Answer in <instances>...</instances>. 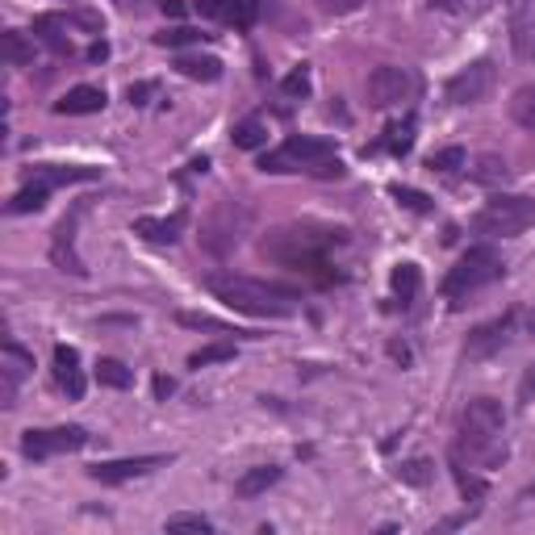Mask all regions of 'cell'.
Here are the masks:
<instances>
[{
  "label": "cell",
  "mask_w": 535,
  "mask_h": 535,
  "mask_svg": "<svg viewBox=\"0 0 535 535\" xmlns=\"http://www.w3.org/2000/svg\"><path fill=\"white\" fill-rule=\"evenodd\" d=\"M206 289L218 297L222 305H231L239 314L251 318H285L297 310V293L280 289V285H268V280L243 276V272H209Z\"/></svg>",
  "instance_id": "obj_1"
},
{
  "label": "cell",
  "mask_w": 535,
  "mask_h": 535,
  "mask_svg": "<svg viewBox=\"0 0 535 535\" xmlns=\"http://www.w3.org/2000/svg\"><path fill=\"white\" fill-rule=\"evenodd\" d=\"M506 410L494 398H473L460 414V448H469V460L481 464H502L506 460Z\"/></svg>",
  "instance_id": "obj_2"
},
{
  "label": "cell",
  "mask_w": 535,
  "mask_h": 535,
  "mask_svg": "<svg viewBox=\"0 0 535 535\" xmlns=\"http://www.w3.org/2000/svg\"><path fill=\"white\" fill-rule=\"evenodd\" d=\"M343 243L339 231H314V226H276L264 239V256L289 268H327V251Z\"/></svg>",
  "instance_id": "obj_3"
},
{
  "label": "cell",
  "mask_w": 535,
  "mask_h": 535,
  "mask_svg": "<svg viewBox=\"0 0 535 535\" xmlns=\"http://www.w3.org/2000/svg\"><path fill=\"white\" fill-rule=\"evenodd\" d=\"M535 222V201L519 193H498L473 214V231L486 239H514Z\"/></svg>",
  "instance_id": "obj_4"
},
{
  "label": "cell",
  "mask_w": 535,
  "mask_h": 535,
  "mask_svg": "<svg viewBox=\"0 0 535 535\" xmlns=\"http://www.w3.org/2000/svg\"><path fill=\"white\" fill-rule=\"evenodd\" d=\"M251 231V209L243 201H218V206L209 209L206 218H201V247H206L209 256H231L234 247L243 243V234Z\"/></svg>",
  "instance_id": "obj_5"
},
{
  "label": "cell",
  "mask_w": 535,
  "mask_h": 535,
  "mask_svg": "<svg viewBox=\"0 0 535 535\" xmlns=\"http://www.w3.org/2000/svg\"><path fill=\"white\" fill-rule=\"evenodd\" d=\"M502 272H506V268H502V256L494 251V247H469V251L460 256V264L452 268L448 280H443V297L460 305L469 293L494 285Z\"/></svg>",
  "instance_id": "obj_6"
},
{
  "label": "cell",
  "mask_w": 535,
  "mask_h": 535,
  "mask_svg": "<svg viewBox=\"0 0 535 535\" xmlns=\"http://www.w3.org/2000/svg\"><path fill=\"white\" fill-rule=\"evenodd\" d=\"M335 159V143L327 138H310V134H293L276 151H268L259 159V171H272V176H285V171H314L318 163Z\"/></svg>",
  "instance_id": "obj_7"
},
{
  "label": "cell",
  "mask_w": 535,
  "mask_h": 535,
  "mask_svg": "<svg viewBox=\"0 0 535 535\" xmlns=\"http://www.w3.org/2000/svg\"><path fill=\"white\" fill-rule=\"evenodd\" d=\"M418 97V75L410 67H377V72L368 75V105L373 110H393V105H410Z\"/></svg>",
  "instance_id": "obj_8"
},
{
  "label": "cell",
  "mask_w": 535,
  "mask_h": 535,
  "mask_svg": "<svg viewBox=\"0 0 535 535\" xmlns=\"http://www.w3.org/2000/svg\"><path fill=\"white\" fill-rule=\"evenodd\" d=\"M494 80H498L494 63L477 59V63H469V67H460V72L452 75L448 88H443V97H448L452 105H481V101L494 92Z\"/></svg>",
  "instance_id": "obj_9"
},
{
  "label": "cell",
  "mask_w": 535,
  "mask_h": 535,
  "mask_svg": "<svg viewBox=\"0 0 535 535\" xmlns=\"http://www.w3.org/2000/svg\"><path fill=\"white\" fill-rule=\"evenodd\" d=\"M88 443L84 426H50V431H25L22 452L30 460H47V456H63V452H80Z\"/></svg>",
  "instance_id": "obj_10"
},
{
  "label": "cell",
  "mask_w": 535,
  "mask_h": 535,
  "mask_svg": "<svg viewBox=\"0 0 535 535\" xmlns=\"http://www.w3.org/2000/svg\"><path fill=\"white\" fill-rule=\"evenodd\" d=\"M514 322H519L514 314H502L494 322H486V327H477L469 335V343H464V360H489V355H498L514 339Z\"/></svg>",
  "instance_id": "obj_11"
},
{
  "label": "cell",
  "mask_w": 535,
  "mask_h": 535,
  "mask_svg": "<svg viewBox=\"0 0 535 535\" xmlns=\"http://www.w3.org/2000/svg\"><path fill=\"white\" fill-rule=\"evenodd\" d=\"M159 464H168V456H126V460L92 464V469H88V477H92V481H101V486H122V481H134V477L155 473Z\"/></svg>",
  "instance_id": "obj_12"
},
{
  "label": "cell",
  "mask_w": 535,
  "mask_h": 535,
  "mask_svg": "<svg viewBox=\"0 0 535 535\" xmlns=\"http://www.w3.org/2000/svg\"><path fill=\"white\" fill-rule=\"evenodd\" d=\"M80 214H84V206H75L72 218H63L59 226H55V239H50V259H55V268L72 272V276H84L88 272L84 259L75 256V222H80Z\"/></svg>",
  "instance_id": "obj_13"
},
{
  "label": "cell",
  "mask_w": 535,
  "mask_h": 535,
  "mask_svg": "<svg viewBox=\"0 0 535 535\" xmlns=\"http://www.w3.org/2000/svg\"><path fill=\"white\" fill-rule=\"evenodd\" d=\"M55 381H59V390L67 398H84V373H80V352L59 343L55 347Z\"/></svg>",
  "instance_id": "obj_14"
},
{
  "label": "cell",
  "mask_w": 535,
  "mask_h": 535,
  "mask_svg": "<svg viewBox=\"0 0 535 535\" xmlns=\"http://www.w3.org/2000/svg\"><path fill=\"white\" fill-rule=\"evenodd\" d=\"M105 110V88H92V84H80V88H67L59 101H55V113H101Z\"/></svg>",
  "instance_id": "obj_15"
},
{
  "label": "cell",
  "mask_w": 535,
  "mask_h": 535,
  "mask_svg": "<svg viewBox=\"0 0 535 535\" xmlns=\"http://www.w3.org/2000/svg\"><path fill=\"white\" fill-rule=\"evenodd\" d=\"M184 231V214H171V218H138L134 222V234H143L146 243L171 247Z\"/></svg>",
  "instance_id": "obj_16"
},
{
  "label": "cell",
  "mask_w": 535,
  "mask_h": 535,
  "mask_svg": "<svg viewBox=\"0 0 535 535\" xmlns=\"http://www.w3.org/2000/svg\"><path fill=\"white\" fill-rule=\"evenodd\" d=\"M511 42L519 59H535V13L527 4H519L511 17Z\"/></svg>",
  "instance_id": "obj_17"
},
{
  "label": "cell",
  "mask_w": 535,
  "mask_h": 535,
  "mask_svg": "<svg viewBox=\"0 0 535 535\" xmlns=\"http://www.w3.org/2000/svg\"><path fill=\"white\" fill-rule=\"evenodd\" d=\"M276 481H280L276 464H259V469H247V473L234 481V494H239V498H259V494H268Z\"/></svg>",
  "instance_id": "obj_18"
},
{
  "label": "cell",
  "mask_w": 535,
  "mask_h": 535,
  "mask_svg": "<svg viewBox=\"0 0 535 535\" xmlns=\"http://www.w3.org/2000/svg\"><path fill=\"white\" fill-rule=\"evenodd\" d=\"M176 72L189 75V80H218L222 75V59H214V55H180L176 59Z\"/></svg>",
  "instance_id": "obj_19"
},
{
  "label": "cell",
  "mask_w": 535,
  "mask_h": 535,
  "mask_svg": "<svg viewBox=\"0 0 535 535\" xmlns=\"http://www.w3.org/2000/svg\"><path fill=\"white\" fill-rule=\"evenodd\" d=\"M47 197H50V184H42V180H30L22 189V193L9 201V214H38V209L47 206Z\"/></svg>",
  "instance_id": "obj_20"
},
{
  "label": "cell",
  "mask_w": 535,
  "mask_h": 535,
  "mask_svg": "<svg viewBox=\"0 0 535 535\" xmlns=\"http://www.w3.org/2000/svg\"><path fill=\"white\" fill-rule=\"evenodd\" d=\"M4 59L13 67H25L34 63V34H22V30H4Z\"/></svg>",
  "instance_id": "obj_21"
},
{
  "label": "cell",
  "mask_w": 535,
  "mask_h": 535,
  "mask_svg": "<svg viewBox=\"0 0 535 535\" xmlns=\"http://www.w3.org/2000/svg\"><path fill=\"white\" fill-rule=\"evenodd\" d=\"M231 138H234L239 151H256V146L268 143V122H264V118H243V122L234 126Z\"/></svg>",
  "instance_id": "obj_22"
},
{
  "label": "cell",
  "mask_w": 535,
  "mask_h": 535,
  "mask_svg": "<svg viewBox=\"0 0 535 535\" xmlns=\"http://www.w3.org/2000/svg\"><path fill=\"white\" fill-rule=\"evenodd\" d=\"M34 180L59 189V184H80V180H97V168H38Z\"/></svg>",
  "instance_id": "obj_23"
},
{
  "label": "cell",
  "mask_w": 535,
  "mask_h": 535,
  "mask_svg": "<svg viewBox=\"0 0 535 535\" xmlns=\"http://www.w3.org/2000/svg\"><path fill=\"white\" fill-rule=\"evenodd\" d=\"M34 34L42 38L55 55H67V50H72V38H63V22H59V17H34Z\"/></svg>",
  "instance_id": "obj_24"
},
{
  "label": "cell",
  "mask_w": 535,
  "mask_h": 535,
  "mask_svg": "<svg viewBox=\"0 0 535 535\" xmlns=\"http://www.w3.org/2000/svg\"><path fill=\"white\" fill-rule=\"evenodd\" d=\"M418 285H423L418 264H398V268H393V293L401 297V305H410L414 297H418Z\"/></svg>",
  "instance_id": "obj_25"
},
{
  "label": "cell",
  "mask_w": 535,
  "mask_h": 535,
  "mask_svg": "<svg viewBox=\"0 0 535 535\" xmlns=\"http://www.w3.org/2000/svg\"><path fill=\"white\" fill-rule=\"evenodd\" d=\"M469 176H473L477 184H506L511 168H506V159H498V155H481L473 168H469Z\"/></svg>",
  "instance_id": "obj_26"
},
{
  "label": "cell",
  "mask_w": 535,
  "mask_h": 535,
  "mask_svg": "<svg viewBox=\"0 0 535 535\" xmlns=\"http://www.w3.org/2000/svg\"><path fill=\"white\" fill-rule=\"evenodd\" d=\"M511 118L523 126V130L535 134V84H523V88H519V92L511 97Z\"/></svg>",
  "instance_id": "obj_27"
},
{
  "label": "cell",
  "mask_w": 535,
  "mask_h": 535,
  "mask_svg": "<svg viewBox=\"0 0 535 535\" xmlns=\"http://www.w3.org/2000/svg\"><path fill=\"white\" fill-rule=\"evenodd\" d=\"M97 381L105 385V390H130L134 373L122 364V360H101V364H97Z\"/></svg>",
  "instance_id": "obj_28"
},
{
  "label": "cell",
  "mask_w": 535,
  "mask_h": 535,
  "mask_svg": "<svg viewBox=\"0 0 535 535\" xmlns=\"http://www.w3.org/2000/svg\"><path fill=\"white\" fill-rule=\"evenodd\" d=\"M426 163H431V171H443V176H452V171L469 168V155H464V146H443V151H435Z\"/></svg>",
  "instance_id": "obj_29"
},
{
  "label": "cell",
  "mask_w": 535,
  "mask_h": 535,
  "mask_svg": "<svg viewBox=\"0 0 535 535\" xmlns=\"http://www.w3.org/2000/svg\"><path fill=\"white\" fill-rule=\"evenodd\" d=\"M226 360H234V343H209V347H201V352L189 355V364H193V368L226 364Z\"/></svg>",
  "instance_id": "obj_30"
},
{
  "label": "cell",
  "mask_w": 535,
  "mask_h": 535,
  "mask_svg": "<svg viewBox=\"0 0 535 535\" xmlns=\"http://www.w3.org/2000/svg\"><path fill=\"white\" fill-rule=\"evenodd\" d=\"M390 138H385V146H390L393 155H406L414 146V118H406V122H398V126H390Z\"/></svg>",
  "instance_id": "obj_31"
},
{
  "label": "cell",
  "mask_w": 535,
  "mask_h": 535,
  "mask_svg": "<svg viewBox=\"0 0 535 535\" xmlns=\"http://www.w3.org/2000/svg\"><path fill=\"white\" fill-rule=\"evenodd\" d=\"M280 92H285V97L289 101H297V97H305V92H310V67H293L289 75H285V84H280Z\"/></svg>",
  "instance_id": "obj_32"
},
{
  "label": "cell",
  "mask_w": 535,
  "mask_h": 535,
  "mask_svg": "<svg viewBox=\"0 0 535 535\" xmlns=\"http://www.w3.org/2000/svg\"><path fill=\"white\" fill-rule=\"evenodd\" d=\"M176 322H180V327H193V330H218V335H231L226 322H218V318H209V314H189V310H184V314H176Z\"/></svg>",
  "instance_id": "obj_33"
},
{
  "label": "cell",
  "mask_w": 535,
  "mask_h": 535,
  "mask_svg": "<svg viewBox=\"0 0 535 535\" xmlns=\"http://www.w3.org/2000/svg\"><path fill=\"white\" fill-rule=\"evenodd\" d=\"M206 34H197V30H189V25H176V30H163V34H155L159 47H189V42H201Z\"/></svg>",
  "instance_id": "obj_34"
},
{
  "label": "cell",
  "mask_w": 535,
  "mask_h": 535,
  "mask_svg": "<svg viewBox=\"0 0 535 535\" xmlns=\"http://www.w3.org/2000/svg\"><path fill=\"white\" fill-rule=\"evenodd\" d=\"M456 486H460V494L469 502L486 498V481H481V477H473V473H464V464H456Z\"/></svg>",
  "instance_id": "obj_35"
},
{
  "label": "cell",
  "mask_w": 535,
  "mask_h": 535,
  "mask_svg": "<svg viewBox=\"0 0 535 535\" xmlns=\"http://www.w3.org/2000/svg\"><path fill=\"white\" fill-rule=\"evenodd\" d=\"M168 531H214V523H209L206 514H171L168 519Z\"/></svg>",
  "instance_id": "obj_36"
},
{
  "label": "cell",
  "mask_w": 535,
  "mask_h": 535,
  "mask_svg": "<svg viewBox=\"0 0 535 535\" xmlns=\"http://www.w3.org/2000/svg\"><path fill=\"white\" fill-rule=\"evenodd\" d=\"M231 17L239 30H251L259 17V0H231Z\"/></svg>",
  "instance_id": "obj_37"
},
{
  "label": "cell",
  "mask_w": 535,
  "mask_h": 535,
  "mask_svg": "<svg viewBox=\"0 0 535 535\" xmlns=\"http://www.w3.org/2000/svg\"><path fill=\"white\" fill-rule=\"evenodd\" d=\"M398 477L406 481V486H426L435 473H431V464H426V460H410V464H401V469H398Z\"/></svg>",
  "instance_id": "obj_38"
},
{
  "label": "cell",
  "mask_w": 535,
  "mask_h": 535,
  "mask_svg": "<svg viewBox=\"0 0 535 535\" xmlns=\"http://www.w3.org/2000/svg\"><path fill=\"white\" fill-rule=\"evenodd\" d=\"M393 197H398L406 209H414V214H431V201H426L423 193H414V189H393Z\"/></svg>",
  "instance_id": "obj_39"
},
{
  "label": "cell",
  "mask_w": 535,
  "mask_h": 535,
  "mask_svg": "<svg viewBox=\"0 0 535 535\" xmlns=\"http://www.w3.org/2000/svg\"><path fill=\"white\" fill-rule=\"evenodd\" d=\"M197 13H201V17H214V22H218V17H231V0H197Z\"/></svg>",
  "instance_id": "obj_40"
},
{
  "label": "cell",
  "mask_w": 535,
  "mask_h": 535,
  "mask_svg": "<svg viewBox=\"0 0 535 535\" xmlns=\"http://www.w3.org/2000/svg\"><path fill=\"white\" fill-rule=\"evenodd\" d=\"M360 4H364V0H318L322 13H355Z\"/></svg>",
  "instance_id": "obj_41"
},
{
  "label": "cell",
  "mask_w": 535,
  "mask_h": 535,
  "mask_svg": "<svg viewBox=\"0 0 535 535\" xmlns=\"http://www.w3.org/2000/svg\"><path fill=\"white\" fill-rule=\"evenodd\" d=\"M126 97H130V105H146V97H155V84H151V80H143V84H130V92H126Z\"/></svg>",
  "instance_id": "obj_42"
},
{
  "label": "cell",
  "mask_w": 535,
  "mask_h": 535,
  "mask_svg": "<svg viewBox=\"0 0 535 535\" xmlns=\"http://www.w3.org/2000/svg\"><path fill=\"white\" fill-rule=\"evenodd\" d=\"M523 401H535V364L527 368V377H523Z\"/></svg>",
  "instance_id": "obj_43"
},
{
  "label": "cell",
  "mask_w": 535,
  "mask_h": 535,
  "mask_svg": "<svg viewBox=\"0 0 535 535\" xmlns=\"http://www.w3.org/2000/svg\"><path fill=\"white\" fill-rule=\"evenodd\" d=\"M171 390H176L171 377H155V398H171Z\"/></svg>",
  "instance_id": "obj_44"
},
{
  "label": "cell",
  "mask_w": 535,
  "mask_h": 535,
  "mask_svg": "<svg viewBox=\"0 0 535 535\" xmlns=\"http://www.w3.org/2000/svg\"><path fill=\"white\" fill-rule=\"evenodd\" d=\"M163 13H168V17H184V4L180 0H163Z\"/></svg>",
  "instance_id": "obj_45"
},
{
  "label": "cell",
  "mask_w": 535,
  "mask_h": 535,
  "mask_svg": "<svg viewBox=\"0 0 535 535\" xmlns=\"http://www.w3.org/2000/svg\"><path fill=\"white\" fill-rule=\"evenodd\" d=\"M105 55H110V47H105V42H97V47L88 50V59H92V63H101V59H105Z\"/></svg>",
  "instance_id": "obj_46"
},
{
  "label": "cell",
  "mask_w": 535,
  "mask_h": 535,
  "mask_svg": "<svg viewBox=\"0 0 535 535\" xmlns=\"http://www.w3.org/2000/svg\"><path fill=\"white\" fill-rule=\"evenodd\" d=\"M531 322H535V318H531Z\"/></svg>",
  "instance_id": "obj_47"
}]
</instances>
